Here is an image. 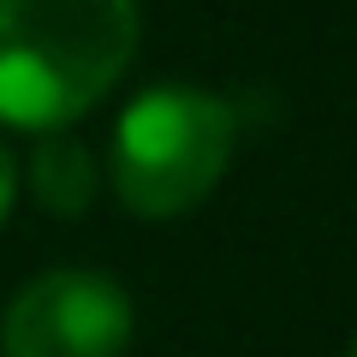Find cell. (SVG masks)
<instances>
[{"instance_id": "7a4b0ae2", "label": "cell", "mask_w": 357, "mask_h": 357, "mask_svg": "<svg viewBox=\"0 0 357 357\" xmlns=\"http://www.w3.org/2000/svg\"><path fill=\"white\" fill-rule=\"evenodd\" d=\"M238 143V114L215 89L155 84L114 126V191L131 215L173 220L220 185Z\"/></svg>"}, {"instance_id": "6da1fadb", "label": "cell", "mask_w": 357, "mask_h": 357, "mask_svg": "<svg viewBox=\"0 0 357 357\" xmlns=\"http://www.w3.org/2000/svg\"><path fill=\"white\" fill-rule=\"evenodd\" d=\"M137 54V0H0V126L66 131Z\"/></svg>"}, {"instance_id": "3957f363", "label": "cell", "mask_w": 357, "mask_h": 357, "mask_svg": "<svg viewBox=\"0 0 357 357\" xmlns=\"http://www.w3.org/2000/svg\"><path fill=\"white\" fill-rule=\"evenodd\" d=\"M131 298L119 280L96 268H48L0 316L6 357H126L131 345Z\"/></svg>"}, {"instance_id": "277c9868", "label": "cell", "mask_w": 357, "mask_h": 357, "mask_svg": "<svg viewBox=\"0 0 357 357\" xmlns=\"http://www.w3.org/2000/svg\"><path fill=\"white\" fill-rule=\"evenodd\" d=\"M30 191H36V203L48 215H66V220L84 215L96 203V161H89V149L77 137H66V131H48L36 143V155H30Z\"/></svg>"}, {"instance_id": "8992f818", "label": "cell", "mask_w": 357, "mask_h": 357, "mask_svg": "<svg viewBox=\"0 0 357 357\" xmlns=\"http://www.w3.org/2000/svg\"><path fill=\"white\" fill-rule=\"evenodd\" d=\"M345 357H357V340H351V351H345Z\"/></svg>"}, {"instance_id": "5b68a950", "label": "cell", "mask_w": 357, "mask_h": 357, "mask_svg": "<svg viewBox=\"0 0 357 357\" xmlns=\"http://www.w3.org/2000/svg\"><path fill=\"white\" fill-rule=\"evenodd\" d=\"M13 197H18V161H13V149L0 143V220L13 215Z\"/></svg>"}]
</instances>
